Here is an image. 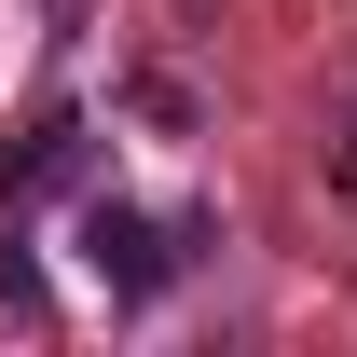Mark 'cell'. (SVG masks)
Masks as SVG:
<instances>
[{
	"instance_id": "6da1fadb",
	"label": "cell",
	"mask_w": 357,
	"mask_h": 357,
	"mask_svg": "<svg viewBox=\"0 0 357 357\" xmlns=\"http://www.w3.org/2000/svg\"><path fill=\"white\" fill-rule=\"evenodd\" d=\"M69 248H83V275L110 289V303H165V289H178L165 220H137V206H110V192H83V206H69Z\"/></svg>"
},
{
	"instance_id": "7a4b0ae2",
	"label": "cell",
	"mask_w": 357,
	"mask_h": 357,
	"mask_svg": "<svg viewBox=\"0 0 357 357\" xmlns=\"http://www.w3.org/2000/svg\"><path fill=\"white\" fill-rule=\"evenodd\" d=\"M42 192H83V110H42L28 151L0 165V206H42Z\"/></svg>"
},
{
	"instance_id": "3957f363",
	"label": "cell",
	"mask_w": 357,
	"mask_h": 357,
	"mask_svg": "<svg viewBox=\"0 0 357 357\" xmlns=\"http://www.w3.org/2000/svg\"><path fill=\"white\" fill-rule=\"evenodd\" d=\"M316 165H330V192L357 206V83H344V110H330V137H316Z\"/></svg>"
}]
</instances>
